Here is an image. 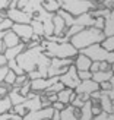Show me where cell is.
<instances>
[{
  "label": "cell",
  "mask_w": 114,
  "mask_h": 120,
  "mask_svg": "<svg viewBox=\"0 0 114 120\" xmlns=\"http://www.w3.org/2000/svg\"><path fill=\"white\" fill-rule=\"evenodd\" d=\"M16 62L25 73L38 70L43 75V78H48V68L51 64V59L44 53V49L41 45L34 47V49H26L18 56Z\"/></svg>",
  "instance_id": "obj_1"
},
{
  "label": "cell",
  "mask_w": 114,
  "mask_h": 120,
  "mask_svg": "<svg viewBox=\"0 0 114 120\" xmlns=\"http://www.w3.org/2000/svg\"><path fill=\"white\" fill-rule=\"evenodd\" d=\"M41 47L44 49V53L50 59H75L79 51H77L72 43H54V41L41 40Z\"/></svg>",
  "instance_id": "obj_2"
},
{
  "label": "cell",
  "mask_w": 114,
  "mask_h": 120,
  "mask_svg": "<svg viewBox=\"0 0 114 120\" xmlns=\"http://www.w3.org/2000/svg\"><path fill=\"white\" fill-rule=\"evenodd\" d=\"M104 38H105V35H104L103 31L91 26V28L82 29L75 37H72L70 43L77 51H82V50H85V49H88V47H91L94 44H101Z\"/></svg>",
  "instance_id": "obj_3"
},
{
  "label": "cell",
  "mask_w": 114,
  "mask_h": 120,
  "mask_svg": "<svg viewBox=\"0 0 114 120\" xmlns=\"http://www.w3.org/2000/svg\"><path fill=\"white\" fill-rule=\"evenodd\" d=\"M60 9L66 10L72 16H81L83 13H89L98 6V3L92 2V0H59Z\"/></svg>",
  "instance_id": "obj_4"
},
{
  "label": "cell",
  "mask_w": 114,
  "mask_h": 120,
  "mask_svg": "<svg viewBox=\"0 0 114 120\" xmlns=\"http://www.w3.org/2000/svg\"><path fill=\"white\" fill-rule=\"evenodd\" d=\"M40 109H43V105H41V94H37V92L32 91L26 97L25 103L13 107V113L23 117V116H26L29 111H37Z\"/></svg>",
  "instance_id": "obj_5"
},
{
  "label": "cell",
  "mask_w": 114,
  "mask_h": 120,
  "mask_svg": "<svg viewBox=\"0 0 114 120\" xmlns=\"http://www.w3.org/2000/svg\"><path fill=\"white\" fill-rule=\"evenodd\" d=\"M72 64H73V59H51V64L48 68V78L64 75Z\"/></svg>",
  "instance_id": "obj_6"
},
{
  "label": "cell",
  "mask_w": 114,
  "mask_h": 120,
  "mask_svg": "<svg viewBox=\"0 0 114 120\" xmlns=\"http://www.w3.org/2000/svg\"><path fill=\"white\" fill-rule=\"evenodd\" d=\"M60 81V76H53V78H40V79L31 81V89L37 94H44L45 91L54 85L56 82Z\"/></svg>",
  "instance_id": "obj_7"
},
{
  "label": "cell",
  "mask_w": 114,
  "mask_h": 120,
  "mask_svg": "<svg viewBox=\"0 0 114 120\" xmlns=\"http://www.w3.org/2000/svg\"><path fill=\"white\" fill-rule=\"evenodd\" d=\"M60 82L63 83L66 88H70V89H76V86L81 83L79 79V73H77V69L75 68L73 64L69 68V70L66 72L64 75L60 76Z\"/></svg>",
  "instance_id": "obj_8"
},
{
  "label": "cell",
  "mask_w": 114,
  "mask_h": 120,
  "mask_svg": "<svg viewBox=\"0 0 114 120\" xmlns=\"http://www.w3.org/2000/svg\"><path fill=\"white\" fill-rule=\"evenodd\" d=\"M12 31L21 38V41L23 44H28L34 37V31H32L31 23H13Z\"/></svg>",
  "instance_id": "obj_9"
},
{
  "label": "cell",
  "mask_w": 114,
  "mask_h": 120,
  "mask_svg": "<svg viewBox=\"0 0 114 120\" xmlns=\"http://www.w3.org/2000/svg\"><path fill=\"white\" fill-rule=\"evenodd\" d=\"M7 13V18L13 22V23H31L34 16L23 12L22 9H18V8H13V9H7L6 10Z\"/></svg>",
  "instance_id": "obj_10"
},
{
  "label": "cell",
  "mask_w": 114,
  "mask_h": 120,
  "mask_svg": "<svg viewBox=\"0 0 114 120\" xmlns=\"http://www.w3.org/2000/svg\"><path fill=\"white\" fill-rule=\"evenodd\" d=\"M97 91H99V83H97L92 79L82 81L79 85L76 86V89H75V92L77 95H88L89 98H91V95L94 92H97Z\"/></svg>",
  "instance_id": "obj_11"
},
{
  "label": "cell",
  "mask_w": 114,
  "mask_h": 120,
  "mask_svg": "<svg viewBox=\"0 0 114 120\" xmlns=\"http://www.w3.org/2000/svg\"><path fill=\"white\" fill-rule=\"evenodd\" d=\"M43 3H44V0H18L16 8L22 9L23 12H26V13L34 16L41 8H43Z\"/></svg>",
  "instance_id": "obj_12"
},
{
  "label": "cell",
  "mask_w": 114,
  "mask_h": 120,
  "mask_svg": "<svg viewBox=\"0 0 114 120\" xmlns=\"http://www.w3.org/2000/svg\"><path fill=\"white\" fill-rule=\"evenodd\" d=\"M54 109L47 107V109H40L37 111H29L26 116H23L22 120H51Z\"/></svg>",
  "instance_id": "obj_13"
},
{
  "label": "cell",
  "mask_w": 114,
  "mask_h": 120,
  "mask_svg": "<svg viewBox=\"0 0 114 120\" xmlns=\"http://www.w3.org/2000/svg\"><path fill=\"white\" fill-rule=\"evenodd\" d=\"M92 60L89 59L88 56L79 53L75 59H73V66L77 69V72H83V70H91V66H92Z\"/></svg>",
  "instance_id": "obj_14"
},
{
  "label": "cell",
  "mask_w": 114,
  "mask_h": 120,
  "mask_svg": "<svg viewBox=\"0 0 114 120\" xmlns=\"http://www.w3.org/2000/svg\"><path fill=\"white\" fill-rule=\"evenodd\" d=\"M99 107L101 110L107 114H114V103L110 98L108 91H101V100H99Z\"/></svg>",
  "instance_id": "obj_15"
},
{
  "label": "cell",
  "mask_w": 114,
  "mask_h": 120,
  "mask_svg": "<svg viewBox=\"0 0 114 120\" xmlns=\"http://www.w3.org/2000/svg\"><path fill=\"white\" fill-rule=\"evenodd\" d=\"M53 23H54V37H64L66 31H67V26H66L63 18L56 13L54 18H53Z\"/></svg>",
  "instance_id": "obj_16"
},
{
  "label": "cell",
  "mask_w": 114,
  "mask_h": 120,
  "mask_svg": "<svg viewBox=\"0 0 114 120\" xmlns=\"http://www.w3.org/2000/svg\"><path fill=\"white\" fill-rule=\"evenodd\" d=\"M76 92H75V89H70V88H64L63 91H60L59 94H57V98H59V101H62L63 104H66V105H70L72 104V101H73L75 98H76Z\"/></svg>",
  "instance_id": "obj_17"
},
{
  "label": "cell",
  "mask_w": 114,
  "mask_h": 120,
  "mask_svg": "<svg viewBox=\"0 0 114 120\" xmlns=\"http://www.w3.org/2000/svg\"><path fill=\"white\" fill-rule=\"evenodd\" d=\"M94 22H95V18L91 15V12H89V13H83V15H81V16L75 18V25H79V26H82L83 29L94 26Z\"/></svg>",
  "instance_id": "obj_18"
},
{
  "label": "cell",
  "mask_w": 114,
  "mask_h": 120,
  "mask_svg": "<svg viewBox=\"0 0 114 120\" xmlns=\"http://www.w3.org/2000/svg\"><path fill=\"white\" fill-rule=\"evenodd\" d=\"M25 50H26V44L21 43L19 45L12 47V49H7V50H6V51H4V57L7 59V62H9V60H16L18 56H19L21 53H23Z\"/></svg>",
  "instance_id": "obj_19"
},
{
  "label": "cell",
  "mask_w": 114,
  "mask_h": 120,
  "mask_svg": "<svg viewBox=\"0 0 114 120\" xmlns=\"http://www.w3.org/2000/svg\"><path fill=\"white\" fill-rule=\"evenodd\" d=\"M3 43L6 44V47H7V49H12V47L19 45L22 41H21V38L18 37V35L10 29V31H6L4 37H3Z\"/></svg>",
  "instance_id": "obj_20"
},
{
  "label": "cell",
  "mask_w": 114,
  "mask_h": 120,
  "mask_svg": "<svg viewBox=\"0 0 114 120\" xmlns=\"http://www.w3.org/2000/svg\"><path fill=\"white\" fill-rule=\"evenodd\" d=\"M113 72L111 70H104V72H97V73H92V81H95L97 83H103V82H108L113 79Z\"/></svg>",
  "instance_id": "obj_21"
},
{
  "label": "cell",
  "mask_w": 114,
  "mask_h": 120,
  "mask_svg": "<svg viewBox=\"0 0 114 120\" xmlns=\"http://www.w3.org/2000/svg\"><path fill=\"white\" fill-rule=\"evenodd\" d=\"M79 120H94V114H92V103L91 100H88L83 107L81 109V117Z\"/></svg>",
  "instance_id": "obj_22"
},
{
  "label": "cell",
  "mask_w": 114,
  "mask_h": 120,
  "mask_svg": "<svg viewBox=\"0 0 114 120\" xmlns=\"http://www.w3.org/2000/svg\"><path fill=\"white\" fill-rule=\"evenodd\" d=\"M9 98L12 101V104H13V107L25 103V100H26V97H23V95L19 92V88H12V91L9 92Z\"/></svg>",
  "instance_id": "obj_23"
},
{
  "label": "cell",
  "mask_w": 114,
  "mask_h": 120,
  "mask_svg": "<svg viewBox=\"0 0 114 120\" xmlns=\"http://www.w3.org/2000/svg\"><path fill=\"white\" fill-rule=\"evenodd\" d=\"M43 8H44V10L48 12V13L56 15L60 10V3H59V0H44Z\"/></svg>",
  "instance_id": "obj_24"
},
{
  "label": "cell",
  "mask_w": 114,
  "mask_h": 120,
  "mask_svg": "<svg viewBox=\"0 0 114 120\" xmlns=\"http://www.w3.org/2000/svg\"><path fill=\"white\" fill-rule=\"evenodd\" d=\"M31 26H32V31H34V35H37L40 38H44L45 37V32H44V25L43 22H40L37 19H32L31 22Z\"/></svg>",
  "instance_id": "obj_25"
},
{
  "label": "cell",
  "mask_w": 114,
  "mask_h": 120,
  "mask_svg": "<svg viewBox=\"0 0 114 120\" xmlns=\"http://www.w3.org/2000/svg\"><path fill=\"white\" fill-rule=\"evenodd\" d=\"M12 110H13V104H12L9 95H7V97L0 98V114L9 113V111H12Z\"/></svg>",
  "instance_id": "obj_26"
},
{
  "label": "cell",
  "mask_w": 114,
  "mask_h": 120,
  "mask_svg": "<svg viewBox=\"0 0 114 120\" xmlns=\"http://www.w3.org/2000/svg\"><path fill=\"white\" fill-rule=\"evenodd\" d=\"M103 32L105 37H114V19H111L110 16L105 19V25H104Z\"/></svg>",
  "instance_id": "obj_27"
},
{
  "label": "cell",
  "mask_w": 114,
  "mask_h": 120,
  "mask_svg": "<svg viewBox=\"0 0 114 120\" xmlns=\"http://www.w3.org/2000/svg\"><path fill=\"white\" fill-rule=\"evenodd\" d=\"M60 120H79L75 116V109L72 105H67L66 109L62 111V119Z\"/></svg>",
  "instance_id": "obj_28"
},
{
  "label": "cell",
  "mask_w": 114,
  "mask_h": 120,
  "mask_svg": "<svg viewBox=\"0 0 114 120\" xmlns=\"http://www.w3.org/2000/svg\"><path fill=\"white\" fill-rule=\"evenodd\" d=\"M57 15H60V16L63 18V21H64V23H66V26H67V28H70V26L75 25V16H72V15L67 13L66 10H62V9H60Z\"/></svg>",
  "instance_id": "obj_29"
},
{
  "label": "cell",
  "mask_w": 114,
  "mask_h": 120,
  "mask_svg": "<svg viewBox=\"0 0 114 120\" xmlns=\"http://www.w3.org/2000/svg\"><path fill=\"white\" fill-rule=\"evenodd\" d=\"M101 47L108 53H114V37H105L101 43Z\"/></svg>",
  "instance_id": "obj_30"
},
{
  "label": "cell",
  "mask_w": 114,
  "mask_h": 120,
  "mask_svg": "<svg viewBox=\"0 0 114 120\" xmlns=\"http://www.w3.org/2000/svg\"><path fill=\"white\" fill-rule=\"evenodd\" d=\"M7 68H9V70H13L15 73L18 75V76H21V75H25V72H23V69L21 68L19 64H18V62L16 60H9L7 62Z\"/></svg>",
  "instance_id": "obj_31"
},
{
  "label": "cell",
  "mask_w": 114,
  "mask_h": 120,
  "mask_svg": "<svg viewBox=\"0 0 114 120\" xmlns=\"http://www.w3.org/2000/svg\"><path fill=\"white\" fill-rule=\"evenodd\" d=\"M12 26H13V22H12L9 18H6L0 22V32H6V31H10Z\"/></svg>",
  "instance_id": "obj_32"
},
{
  "label": "cell",
  "mask_w": 114,
  "mask_h": 120,
  "mask_svg": "<svg viewBox=\"0 0 114 120\" xmlns=\"http://www.w3.org/2000/svg\"><path fill=\"white\" fill-rule=\"evenodd\" d=\"M64 88H66V86H64V85H63V83H62V82H60V81H59V82H56V83H54V85H53V86H51V88L48 89V91H45L44 94H59L60 91H63V89H64Z\"/></svg>",
  "instance_id": "obj_33"
},
{
  "label": "cell",
  "mask_w": 114,
  "mask_h": 120,
  "mask_svg": "<svg viewBox=\"0 0 114 120\" xmlns=\"http://www.w3.org/2000/svg\"><path fill=\"white\" fill-rule=\"evenodd\" d=\"M16 73L13 70H9L7 72V75H6V78H4V83H7V85H10V86H13L15 85V82H16Z\"/></svg>",
  "instance_id": "obj_34"
},
{
  "label": "cell",
  "mask_w": 114,
  "mask_h": 120,
  "mask_svg": "<svg viewBox=\"0 0 114 120\" xmlns=\"http://www.w3.org/2000/svg\"><path fill=\"white\" fill-rule=\"evenodd\" d=\"M12 88L13 86H10V85H7V83H4V82H0V98L7 97L9 92L12 91Z\"/></svg>",
  "instance_id": "obj_35"
},
{
  "label": "cell",
  "mask_w": 114,
  "mask_h": 120,
  "mask_svg": "<svg viewBox=\"0 0 114 120\" xmlns=\"http://www.w3.org/2000/svg\"><path fill=\"white\" fill-rule=\"evenodd\" d=\"M19 92L23 95V97H28V95L32 92V89H31V81H28L26 83H23V85L19 88Z\"/></svg>",
  "instance_id": "obj_36"
},
{
  "label": "cell",
  "mask_w": 114,
  "mask_h": 120,
  "mask_svg": "<svg viewBox=\"0 0 114 120\" xmlns=\"http://www.w3.org/2000/svg\"><path fill=\"white\" fill-rule=\"evenodd\" d=\"M28 81H29V78H28L26 73H25V75H21V76H16V82H15L13 88H21L23 83H26Z\"/></svg>",
  "instance_id": "obj_37"
},
{
  "label": "cell",
  "mask_w": 114,
  "mask_h": 120,
  "mask_svg": "<svg viewBox=\"0 0 114 120\" xmlns=\"http://www.w3.org/2000/svg\"><path fill=\"white\" fill-rule=\"evenodd\" d=\"M104 25H105V19H104V18H101V16L95 18L94 28H97V29H99V31H103V29H104Z\"/></svg>",
  "instance_id": "obj_38"
},
{
  "label": "cell",
  "mask_w": 114,
  "mask_h": 120,
  "mask_svg": "<svg viewBox=\"0 0 114 120\" xmlns=\"http://www.w3.org/2000/svg\"><path fill=\"white\" fill-rule=\"evenodd\" d=\"M79 73V79L82 81H88V79H92V72L91 70H83V72H77Z\"/></svg>",
  "instance_id": "obj_39"
},
{
  "label": "cell",
  "mask_w": 114,
  "mask_h": 120,
  "mask_svg": "<svg viewBox=\"0 0 114 120\" xmlns=\"http://www.w3.org/2000/svg\"><path fill=\"white\" fill-rule=\"evenodd\" d=\"M94 120H114V114H107V113H101L99 116L94 117Z\"/></svg>",
  "instance_id": "obj_40"
},
{
  "label": "cell",
  "mask_w": 114,
  "mask_h": 120,
  "mask_svg": "<svg viewBox=\"0 0 114 120\" xmlns=\"http://www.w3.org/2000/svg\"><path fill=\"white\" fill-rule=\"evenodd\" d=\"M10 0H0V12H6L10 8Z\"/></svg>",
  "instance_id": "obj_41"
},
{
  "label": "cell",
  "mask_w": 114,
  "mask_h": 120,
  "mask_svg": "<svg viewBox=\"0 0 114 120\" xmlns=\"http://www.w3.org/2000/svg\"><path fill=\"white\" fill-rule=\"evenodd\" d=\"M51 107H53L54 110H57V111H63V110H64L67 105H66V104H63L62 101H56V103H53V105H51Z\"/></svg>",
  "instance_id": "obj_42"
},
{
  "label": "cell",
  "mask_w": 114,
  "mask_h": 120,
  "mask_svg": "<svg viewBox=\"0 0 114 120\" xmlns=\"http://www.w3.org/2000/svg\"><path fill=\"white\" fill-rule=\"evenodd\" d=\"M99 89H101V91H111V89H113L111 81H108V82H103V83L99 85Z\"/></svg>",
  "instance_id": "obj_43"
},
{
  "label": "cell",
  "mask_w": 114,
  "mask_h": 120,
  "mask_svg": "<svg viewBox=\"0 0 114 120\" xmlns=\"http://www.w3.org/2000/svg\"><path fill=\"white\" fill-rule=\"evenodd\" d=\"M9 72V68L7 66H3V68H0V82H4V78L7 75Z\"/></svg>",
  "instance_id": "obj_44"
},
{
  "label": "cell",
  "mask_w": 114,
  "mask_h": 120,
  "mask_svg": "<svg viewBox=\"0 0 114 120\" xmlns=\"http://www.w3.org/2000/svg\"><path fill=\"white\" fill-rule=\"evenodd\" d=\"M101 113H103V110H101V107H99V105H94V104H92V114H94V117L99 116Z\"/></svg>",
  "instance_id": "obj_45"
},
{
  "label": "cell",
  "mask_w": 114,
  "mask_h": 120,
  "mask_svg": "<svg viewBox=\"0 0 114 120\" xmlns=\"http://www.w3.org/2000/svg\"><path fill=\"white\" fill-rule=\"evenodd\" d=\"M91 72H92V73H97V72H99V62H94V63H92Z\"/></svg>",
  "instance_id": "obj_46"
},
{
  "label": "cell",
  "mask_w": 114,
  "mask_h": 120,
  "mask_svg": "<svg viewBox=\"0 0 114 120\" xmlns=\"http://www.w3.org/2000/svg\"><path fill=\"white\" fill-rule=\"evenodd\" d=\"M3 66H7V59L4 57V54L0 53V68H3Z\"/></svg>",
  "instance_id": "obj_47"
},
{
  "label": "cell",
  "mask_w": 114,
  "mask_h": 120,
  "mask_svg": "<svg viewBox=\"0 0 114 120\" xmlns=\"http://www.w3.org/2000/svg\"><path fill=\"white\" fill-rule=\"evenodd\" d=\"M60 119H62V111H57V110H54L51 120H60Z\"/></svg>",
  "instance_id": "obj_48"
},
{
  "label": "cell",
  "mask_w": 114,
  "mask_h": 120,
  "mask_svg": "<svg viewBox=\"0 0 114 120\" xmlns=\"http://www.w3.org/2000/svg\"><path fill=\"white\" fill-rule=\"evenodd\" d=\"M111 72H113V75H114V63L111 64Z\"/></svg>",
  "instance_id": "obj_49"
},
{
  "label": "cell",
  "mask_w": 114,
  "mask_h": 120,
  "mask_svg": "<svg viewBox=\"0 0 114 120\" xmlns=\"http://www.w3.org/2000/svg\"><path fill=\"white\" fill-rule=\"evenodd\" d=\"M92 2H95V3H101L103 0H92Z\"/></svg>",
  "instance_id": "obj_50"
}]
</instances>
